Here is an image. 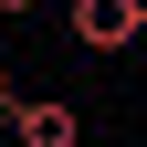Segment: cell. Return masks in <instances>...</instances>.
Masks as SVG:
<instances>
[{"label": "cell", "mask_w": 147, "mask_h": 147, "mask_svg": "<svg viewBox=\"0 0 147 147\" xmlns=\"http://www.w3.org/2000/svg\"><path fill=\"white\" fill-rule=\"evenodd\" d=\"M63 21H74V42H84V53H137L147 0H63Z\"/></svg>", "instance_id": "1"}, {"label": "cell", "mask_w": 147, "mask_h": 147, "mask_svg": "<svg viewBox=\"0 0 147 147\" xmlns=\"http://www.w3.org/2000/svg\"><path fill=\"white\" fill-rule=\"evenodd\" d=\"M11 147H84V116L53 105V95H21L11 105Z\"/></svg>", "instance_id": "2"}, {"label": "cell", "mask_w": 147, "mask_h": 147, "mask_svg": "<svg viewBox=\"0 0 147 147\" xmlns=\"http://www.w3.org/2000/svg\"><path fill=\"white\" fill-rule=\"evenodd\" d=\"M11 105H21V95H11V63H0V126H11Z\"/></svg>", "instance_id": "3"}, {"label": "cell", "mask_w": 147, "mask_h": 147, "mask_svg": "<svg viewBox=\"0 0 147 147\" xmlns=\"http://www.w3.org/2000/svg\"><path fill=\"white\" fill-rule=\"evenodd\" d=\"M21 11H42V0H0V21H21Z\"/></svg>", "instance_id": "4"}, {"label": "cell", "mask_w": 147, "mask_h": 147, "mask_svg": "<svg viewBox=\"0 0 147 147\" xmlns=\"http://www.w3.org/2000/svg\"><path fill=\"white\" fill-rule=\"evenodd\" d=\"M137 53H147V32H137Z\"/></svg>", "instance_id": "5"}]
</instances>
